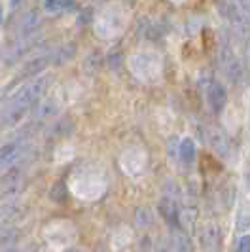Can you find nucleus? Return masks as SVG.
I'll use <instances>...</instances> for the list:
<instances>
[{"instance_id": "obj_1", "label": "nucleus", "mask_w": 250, "mask_h": 252, "mask_svg": "<svg viewBox=\"0 0 250 252\" xmlns=\"http://www.w3.org/2000/svg\"><path fill=\"white\" fill-rule=\"evenodd\" d=\"M50 82V76H42V78H36V80L25 84L12 97L10 104L4 108V112L0 116V126L4 127V129H10V127L17 126L19 122H23V118H25L27 114L31 112L32 108H36L38 101L44 97Z\"/></svg>"}, {"instance_id": "obj_2", "label": "nucleus", "mask_w": 250, "mask_h": 252, "mask_svg": "<svg viewBox=\"0 0 250 252\" xmlns=\"http://www.w3.org/2000/svg\"><path fill=\"white\" fill-rule=\"evenodd\" d=\"M220 64L224 68L225 76L233 84H243L247 80V70L241 63V59L237 57V53L231 50V46H227V44H224L220 50Z\"/></svg>"}, {"instance_id": "obj_3", "label": "nucleus", "mask_w": 250, "mask_h": 252, "mask_svg": "<svg viewBox=\"0 0 250 252\" xmlns=\"http://www.w3.org/2000/svg\"><path fill=\"white\" fill-rule=\"evenodd\" d=\"M133 72L144 80H156L161 70V63L156 55H137L131 59Z\"/></svg>"}, {"instance_id": "obj_4", "label": "nucleus", "mask_w": 250, "mask_h": 252, "mask_svg": "<svg viewBox=\"0 0 250 252\" xmlns=\"http://www.w3.org/2000/svg\"><path fill=\"white\" fill-rule=\"evenodd\" d=\"M207 140H209V144H211V148H213L218 156H222V158H227L229 156V152H231V142L227 139V135H225L222 129H218V127H209L207 129Z\"/></svg>"}, {"instance_id": "obj_5", "label": "nucleus", "mask_w": 250, "mask_h": 252, "mask_svg": "<svg viewBox=\"0 0 250 252\" xmlns=\"http://www.w3.org/2000/svg\"><path fill=\"white\" fill-rule=\"evenodd\" d=\"M23 152H25V146L21 142H10V144L2 146L0 148V173H4L6 169L17 163L21 159Z\"/></svg>"}, {"instance_id": "obj_6", "label": "nucleus", "mask_w": 250, "mask_h": 252, "mask_svg": "<svg viewBox=\"0 0 250 252\" xmlns=\"http://www.w3.org/2000/svg\"><path fill=\"white\" fill-rule=\"evenodd\" d=\"M207 101H209V106L214 114H220L225 108V102H227V91L222 84L214 82L209 86L207 89Z\"/></svg>"}, {"instance_id": "obj_7", "label": "nucleus", "mask_w": 250, "mask_h": 252, "mask_svg": "<svg viewBox=\"0 0 250 252\" xmlns=\"http://www.w3.org/2000/svg\"><path fill=\"white\" fill-rule=\"evenodd\" d=\"M59 110H61V106H59L57 99L48 97L42 102H38V106L34 108V122H46L50 118H55Z\"/></svg>"}, {"instance_id": "obj_8", "label": "nucleus", "mask_w": 250, "mask_h": 252, "mask_svg": "<svg viewBox=\"0 0 250 252\" xmlns=\"http://www.w3.org/2000/svg\"><path fill=\"white\" fill-rule=\"evenodd\" d=\"M203 252H220V233L214 224H207L201 233Z\"/></svg>"}, {"instance_id": "obj_9", "label": "nucleus", "mask_w": 250, "mask_h": 252, "mask_svg": "<svg viewBox=\"0 0 250 252\" xmlns=\"http://www.w3.org/2000/svg\"><path fill=\"white\" fill-rule=\"evenodd\" d=\"M51 63L50 55H40V57H32L29 63L21 68V78L27 80V78H31V76H36L40 72H44V68Z\"/></svg>"}, {"instance_id": "obj_10", "label": "nucleus", "mask_w": 250, "mask_h": 252, "mask_svg": "<svg viewBox=\"0 0 250 252\" xmlns=\"http://www.w3.org/2000/svg\"><path fill=\"white\" fill-rule=\"evenodd\" d=\"M197 158V148H195V142L191 139L180 140L178 144V159L184 165H191Z\"/></svg>"}, {"instance_id": "obj_11", "label": "nucleus", "mask_w": 250, "mask_h": 252, "mask_svg": "<svg viewBox=\"0 0 250 252\" xmlns=\"http://www.w3.org/2000/svg\"><path fill=\"white\" fill-rule=\"evenodd\" d=\"M76 0H44V10L48 13H62L74 10Z\"/></svg>"}, {"instance_id": "obj_12", "label": "nucleus", "mask_w": 250, "mask_h": 252, "mask_svg": "<svg viewBox=\"0 0 250 252\" xmlns=\"http://www.w3.org/2000/svg\"><path fill=\"white\" fill-rule=\"evenodd\" d=\"M38 27H40V17H38V13H29L25 15V19L21 21V27H19V34L21 38H29L34 31H36Z\"/></svg>"}, {"instance_id": "obj_13", "label": "nucleus", "mask_w": 250, "mask_h": 252, "mask_svg": "<svg viewBox=\"0 0 250 252\" xmlns=\"http://www.w3.org/2000/svg\"><path fill=\"white\" fill-rule=\"evenodd\" d=\"M74 53H76L74 46L66 44V46H61L59 50H55L53 53H50V59H51V63L62 64V63H66V61H70V59L74 57Z\"/></svg>"}, {"instance_id": "obj_14", "label": "nucleus", "mask_w": 250, "mask_h": 252, "mask_svg": "<svg viewBox=\"0 0 250 252\" xmlns=\"http://www.w3.org/2000/svg\"><path fill=\"white\" fill-rule=\"evenodd\" d=\"M137 224L138 227H142V229H146V227H150L154 224V215H152L150 209H140L137 213Z\"/></svg>"}, {"instance_id": "obj_15", "label": "nucleus", "mask_w": 250, "mask_h": 252, "mask_svg": "<svg viewBox=\"0 0 250 252\" xmlns=\"http://www.w3.org/2000/svg\"><path fill=\"white\" fill-rule=\"evenodd\" d=\"M237 252H250V235H243L237 243Z\"/></svg>"}, {"instance_id": "obj_16", "label": "nucleus", "mask_w": 250, "mask_h": 252, "mask_svg": "<svg viewBox=\"0 0 250 252\" xmlns=\"http://www.w3.org/2000/svg\"><path fill=\"white\" fill-rule=\"evenodd\" d=\"M235 2L239 4V8L250 17V0H235Z\"/></svg>"}, {"instance_id": "obj_17", "label": "nucleus", "mask_w": 250, "mask_h": 252, "mask_svg": "<svg viewBox=\"0 0 250 252\" xmlns=\"http://www.w3.org/2000/svg\"><path fill=\"white\" fill-rule=\"evenodd\" d=\"M4 252H19V251H17V249H13V247H12V249H6Z\"/></svg>"}, {"instance_id": "obj_18", "label": "nucleus", "mask_w": 250, "mask_h": 252, "mask_svg": "<svg viewBox=\"0 0 250 252\" xmlns=\"http://www.w3.org/2000/svg\"><path fill=\"white\" fill-rule=\"evenodd\" d=\"M64 252H82V251H78V249H68V251H64Z\"/></svg>"}, {"instance_id": "obj_19", "label": "nucleus", "mask_w": 250, "mask_h": 252, "mask_svg": "<svg viewBox=\"0 0 250 252\" xmlns=\"http://www.w3.org/2000/svg\"><path fill=\"white\" fill-rule=\"evenodd\" d=\"M0 21H2V8H0Z\"/></svg>"}]
</instances>
